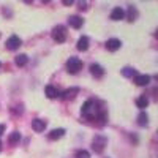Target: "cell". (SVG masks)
<instances>
[{"mask_svg":"<svg viewBox=\"0 0 158 158\" xmlns=\"http://www.w3.org/2000/svg\"><path fill=\"white\" fill-rule=\"evenodd\" d=\"M122 74H123L125 77H133V76L136 74V70H133V68L127 67V68H123V70H122Z\"/></svg>","mask_w":158,"mask_h":158,"instance_id":"21","label":"cell"},{"mask_svg":"<svg viewBox=\"0 0 158 158\" xmlns=\"http://www.w3.org/2000/svg\"><path fill=\"white\" fill-rule=\"evenodd\" d=\"M62 3H63V5H67V6H70V5L74 3V0H62Z\"/></svg>","mask_w":158,"mask_h":158,"instance_id":"24","label":"cell"},{"mask_svg":"<svg viewBox=\"0 0 158 158\" xmlns=\"http://www.w3.org/2000/svg\"><path fill=\"white\" fill-rule=\"evenodd\" d=\"M32 128L36 131V133H41V131H44V128H46V122L41 120V118H35V120L32 122Z\"/></svg>","mask_w":158,"mask_h":158,"instance_id":"12","label":"cell"},{"mask_svg":"<svg viewBox=\"0 0 158 158\" xmlns=\"http://www.w3.org/2000/svg\"><path fill=\"white\" fill-rule=\"evenodd\" d=\"M136 18H138V11H136V8H135V6H130V8H128V21H130V22H133Z\"/></svg>","mask_w":158,"mask_h":158,"instance_id":"20","label":"cell"},{"mask_svg":"<svg viewBox=\"0 0 158 158\" xmlns=\"http://www.w3.org/2000/svg\"><path fill=\"white\" fill-rule=\"evenodd\" d=\"M8 141H10V144H18L21 141V133L19 131H13V133L10 135V138H8Z\"/></svg>","mask_w":158,"mask_h":158,"instance_id":"19","label":"cell"},{"mask_svg":"<svg viewBox=\"0 0 158 158\" xmlns=\"http://www.w3.org/2000/svg\"><path fill=\"white\" fill-rule=\"evenodd\" d=\"M52 38H54L57 43H63L65 40H67V30H65L63 25H57V27L52 29Z\"/></svg>","mask_w":158,"mask_h":158,"instance_id":"4","label":"cell"},{"mask_svg":"<svg viewBox=\"0 0 158 158\" xmlns=\"http://www.w3.org/2000/svg\"><path fill=\"white\" fill-rule=\"evenodd\" d=\"M44 94H46V97H48V98H51V100H56V98H59V97H60L59 89H56L54 85H46Z\"/></svg>","mask_w":158,"mask_h":158,"instance_id":"7","label":"cell"},{"mask_svg":"<svg viewBox=\"0 0 158 158\" xmlns=\"http://www.w3.org/2000/svg\"><path fill=\"white\" fill-rule=\"evenodd\" d=\"M3 131H5V125H0V136L3 135Z\"/></svg>","mask_w":158,"mask_h":158,"instance_id":"25","label":"cell"},{"mask_svg":"<svg viewBox=\"0 0 158 158\" xmlns=\"http://www.w3.org/2000/svg\"><path fill=\"white\" fill-rule=\"evenodd\" d=\"M43 2H44V3H48V2H51V0H43Z\"/></svg>","mask_w":158,"mask_h":158,"instance_id":"27","label":"cell"},{"mask_svg":"<svg viewBox=\"0 0 158 158\" xmlns=\"http://www.w3.org/2000/svg\"><path fill=\"white\" fill-rule=\"evenodd\" d=\"M100 112H101V108H100L98 101H95V100H87V101L84 103V106H82V115L87 117L89 120H97V117H98Z\"/></svg>","mask_w":158,"mask_h":158,"instance_id":"1","label":"cell"},{"mask_svg":"<svg viewBox=\"0 0 158 158\" xmlns=\"http://www.w3.org/2000/svg\"><path fill=\"white\" fill-rule=\"evenodd\" d=\"M63 135H65V130H63V128H57V130H52L51 133L48 135V138H49L51 141H56V139H60Z\"/></svg>","mask_w":158,"mask_h":158,"instance_id":"14","label":"cell"},{"mask_svg":"<svg viewBox=\"0 0 158 158\" xmlns=\"http://www.w3.org/2000/svg\"><path fill=\"white\" fill-rule=\"evenodd\" d=\"M79 70H82V62L77 57H70L67 62V71L70 74H76V73H79Z\"/></svg>","mask_w":158,"mask_h":158,"instance_id":"2","label":"cell"},{"mask_svg":"<svg viewBox=\"0 0 158 158\" xmlns=\"http://www.w3.org/2000/svg\"><path fill=\"white\" fill-rule=\"evenodd\" d=\"M138 123H139L141 127H146V125L149 123V115H147L146 112H144V111L138 115Z\"/></svg>","mask_w":158,"mask_h":158,"instance_id":"18","label":"cell"},{"mask_svg":"<svg viewBox=\"0 0 158 158\" xmlns=\"http://www.w3.org/2000/svg\"><path fill=\"white\" fill-rule=\"evenodd\" d=\"M0 150H2V142H0Z\"/></svg>","mask_w":158,"mask_h":158,"instance_id":"28","label":"cell"},{"mask_svg":"<svg viewBox=\"0 0 158 158\" xmlns=\"http://www.w3.org/2000/svg\"><path fill=\"white\" fill-rule=\"evenodd\" d=\"M15 62H16V65H18V67H24V65H27V62H29V57L25 56V54H19V56H16Z\"/></svg>","mask_w":158,"mask_h":158,"instance_id":"17","label":"cell"},{"mask_svg":"<svg viewBox=\"0 0 158 158\" xmlns=\"http://www.w3.org/2000/svg\"><path fill=\"white\" fill-rule=\"evenodd\" d=\"M106 144H108V139L104 136H101V135H98V136L94 138V141H92V149H94L97 153H101L104 150V147H106Z\"/></svg>","mask_w":158,"mask_h":158,"instance_id":"3","label":"cell"},{"mask_svg":"<svg viewBox=\"0 0 158 158\" xmlns=\"http://www.w3.org/2000/svg\"><path fill=\"white\" fill-rule=\"evenodd\" d=\"M24 2H25V3H32V2H33V0H24Z\"/></svg>","mask_w":158,"mask_h":158,"instance_id":"26","label":"cell"},{"mask_svg":"<svg viewBox=\"0 0 158 158\" xmlns=\"http://www.w3.org/2000/svg\"><path fill=\"white\" fill-rule=\"evenodd\" d=\"M21 38L19 36H16V35H13V36H10L8 38V41H6V49H10V51H16L19 46H21Z\"/></svg>","mask_w":158,"mask_h":158,"instance_id":"5","label":"cell"},{"mask_svg":"<svg viewBox=\"0 0 158 158\" xmlns=\"http://www.w3.org/2000/svg\"><path fill=\"white\" fill-rule=\"evenodd\" d=\"M135 82H136V85H139V87L149 85L150 76H149V74H135Z\"/></svg>","mask_w":158,"mask_h":158,"instance_id":"6","label":"cell"},{"mask_svg":"<svg viewBox=\"0 0 158 158\" xmlns=\"http://www.w3.org/2000/svg\"><path fill=\"white\" fill-rule=\"evenodd\" d=\"M76 158H90V153L87 150H79L76 153Z\"/></svg>","mask_w":158,"mask_h":158,"instance_id":"22","label":"cell"},{"mask_svg":"<svg viewBox=\"0 0 158 158\" xmlns=\"http://www.w3.org/2000/svg\"><path fill=\"white\" fill-rule=\"evenodd\" d=\"M125 18V11L120 8V6H115L114 10H112V13H111V19L112 21H120V19H123Z\"/></svg>","mask_w":158,"mask_h":158,"instance_id":"11","label":"cell"},{"mask_svg":"<svg viewBox=\"0 0 158 158\" xmlns=\"http://www.w3.org/2000/svg\"><path fill=\"white\" fill-rule=\"evenodd\" d=\"M120 46H122V43H120V40H117V38H111L106 41V49L111 51V52L120 49Z\"/></svg>","mask_w":158,"mask_h":158,"instance_id":"9","label":"cell"},{"mask_svg":"<svg viewBox=\"0 0 158 158\" xmlns=\"http://www.w3.org/2000/svg\"><path fill=\"white\" fill-rule=\"evenodd\" d=\"M90 73L94 74L95 77H101V76L104 74V70H103L101 65H98V63H92V65H90Z\"/></svg>","mask_w":158,"mask_h":158,"instance_id":"13","label":"cell"},{"mask_svg":"<svg viewBox=\"0 0 158 158\" xmlns=\"http://www.w3.org/2000/svg\"><path fill=\"white\" fill-rule=\"evenodd\" d=\"M136 106H138L139 109H146V108L149 106V98H147L146 95L139 97V98L136 100Z\"/></svg>","mask_w":158,"mask_h":158,"instance_id":"16","label":"cell"},{"mask_svg":"<svg viewBox=\"0 0 158 158\" xmlns=\"http://www.w3.org/2000/svg\"><path fill=\"white\" fill-rule=\"evenodd\" d=\"M79 94V89L77 87H71V89H67V90H65L63 92V94H60L62 95V98L63 100H73V98H76V95Z\"/></svg>","mask_w":158,"mask_h":158,"instance_id":"8","label":"cell"},{"mask_svg":"<svg viewBox=\"0 0 158 158\" xmlns=\"http://www.w3.org/2000/svg\"><path fill=\"white\" fill-rule=\"evenodd\" d=\"M79 51H87L89 49V38L87 36H81L77 40V46H76Z\"/></svg>","mask_w":158,"mask_h":158,"instance_id":"15","label":"cell"},{"mask_svg":"<svg viewBox=\"0 0 158 158\" xmlns=\"http://www.w3.org/2000/svg\"><path fill=\"white\" fill-rule=\"evenodd\" d=\"M68 24L71 25L73 29H81V27H82V24H84V19H82V18H79V16H70Z\"/></svg>","mask_w":158,"mask_h":158,"instance_id":"10","label":"cell"},{"mask_svg":"<svg viewBox=\"0 0 158 158\" xmlns=\"http://www.w3.org/2000/svg\"><path fill=\"white\" fill-rule=\"evenodd\" d=\"M79 6V10H81V11H84V10H87V2H85V0H79V3H77Z\"/></svg>","mask_w":158,"mask_h":158,"instance_id":"23","label":"cell"}]
</instances>
